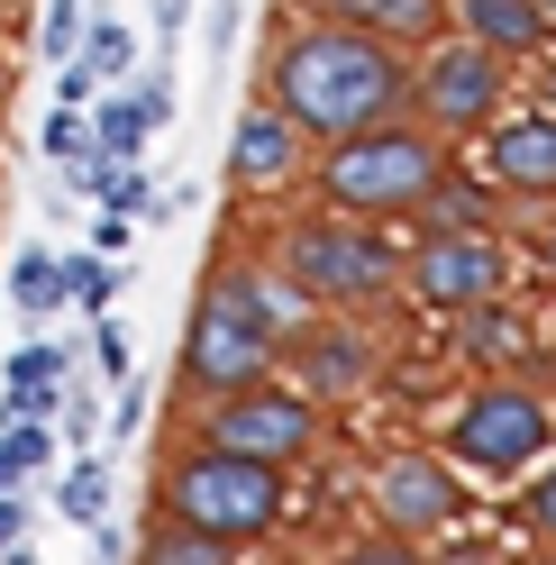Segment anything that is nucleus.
<instances>
[{
  "label": "nucleus",
  "instance_id": "obj_1",
  "mask_svg": "<svg viewBox=\"0 0 556 565\" xmlns=\"http://www.w3.org/2000/svg\"><path fill=\"white\" fill-rule=\"evenodd\" d=\"M265 100L301 137H356V128L410 119V55L384 38L310 19V28H284L265 46Z\"/></svg>",
  "mask_w": 556,
  "mask_h": 565
},
{
  "label": "nucleus",
  "instance_id": "obj_2",
  "mask_svg": "<svg viewBox=\"0 0 556 565\" xmlns=\"http://www.w3.org/2000/svg\"><path fill=\"white\" fill-rule=\"evenodd\" d=\"M310 320L301 292H284L274 274L220 256L211 274H201L192 292V320H183V393L192 402H220V393H247V383H265L274 365H284V338Z\"/></svg>",
  "mask_w": 556,
  "mask_h": 565
},
{
  "label": "nucleus",
  "instance_id": "obj_3",
  "mask_svg": "<svg viewBox=\"0 0 556 565\" xmlns=\"http://www.w3.org/2000/svg\"><path fill=\"white\" fill-rule=\"evenodd\" d=\"M438 173H447V137L429 119H384V128L329 137L320 201L338 210V220H410Z\"/></svg>",
  "mask_w": 556,
  "mask_h": 565
},
{
  "label": "nucleus",
  "instance_id": "obj_4",
  "mask_svg": "<svg viewBox=\"0 0 556 565\" xmlns=\"http://www.w3.org/2000/svg\"><path fill=\"white\" fill-rule=\"evenodd\" d=\"M156 511L183 520V529H201V539H220L237 556V547H256V539L284 529L292 492H284L274 466H247V456H220V447H183L164 466V483H156Z\"/></svg>",
  "mask_w": 556,
  "mask_h": 565
},
{
  "label": "nucleus",
  "instance_id": "obj_5",
  "mask_svg": "<svg viewBox=\"0 0 556 565\" xmlns=\"http://www.w3.org/2000/svg\"><path fill=\"white\" fill-rule=\"evenodd\" d=\"M274 282L301 292V310L365 320V310L402 282V256L365 220H292L284 237H274Z\"/></svg>",
  "mask_w": 556,
  "mask_h": 565
},
{
  "label": "nucleus",
  "instance_id": "obj_6",
  "mask_svg": "<svg viewBox=\"0 0 556 565\" xmlns=\"http://www.w3.org/2000/svg\"><path fill=\"white\" fill-rule=\"evenodd\" d=\"M192 447H220V456H247V466L292 475L310 447H320V402L301 383H247V393H220L211 411L192 419Z\"/></svg>",
  "mask_w": 556,
  "mask_h": 565
},
{
  "label": "nucleus",
  "instance_id": "obj_7",
  "mask_svg": "<svg viewBox=\"0 0 556 565\" xmlns=\"http://www.w3.org/2000/svg\"><path fill=\"white\" fill-rule=\"evenodd\" d=\"M556 419L538 393H520V383H483V393H466L457 411H447V466L466 475H493V483H520L547 456Z\"/></svg>",
  "mask_w": 556,
  "mask_h": 565
},
{
  "label": "nucleus",
  "instance_id": "obj_8",
  "mask_svg": "<svg viewBox=\"0 0 556 565\" xmlns=\"http://www.w3.org/2000/svg\"><path fill=\"white\" fill-rule=\"evenodd\" d=\"M511 100V64L483 55L474 38H438L410 64V119H429L438 137H483Z\"/></svg>",
  "mask_w": 556,
  "mask_h": 565
},
{
  "label": "nucleus",
  "instance_id": "obj_9",
  "mask_svg": "<svg viewBox=\"0 0 556 565\" xmlns=\"http://www.w3.org/2000/svg\"><path fill=\"white\" fill-rule=\"evenodd\" d=\"M502 282H511V256H502L493 228H420V246L402 256V292L447 310V320L502 301Z\"/></svg>",
  "mask_w": 556,
  "mask_h": 565
},
{
  "label": "nucleus",
  "instance_id": "obj_10",
  "mask_svg": "<svg viewBox=\"0 0 556 565\" xmlns=\"http://www.w3.org/2000/svg\"><path fill=\"white\" fill-rule=\"evenodd\" d=\"M374 520L393 529V539H438V529L466 520V483L447 456H384V475H374Z\"/></svg>",
  "mask_w": 556,
  "mask_h": 565
},
{
  "label": "nucleus",
  "instance_id": "obj_11",
  "mask_svg": "<svg viewBox=\"0 0 556 565\" xmlns=\"http://www.w3.org/2000/svg\"><path fill=\"white\" fill-rule=\"evenodd\" d=\"M284 347H292L310 402H356V393H374V374H384L374 329H365V320H338V310H329V320H301Z\"/></svg>",
  "mask_w": 556,
  "mask_h": 565
},
{
  "label": "nucleus",
  "instance_id": "obj_12",
  "mask_svg": "<svg viewBox=\"0 0 556 565\" xmlns=\"http://www.w3.org/2000/svg\"><path fill=\"white\" fill-rule=\"evenodd\" d=\"M483 183L502 201H556V110H520L483 128Z\"/></svg>",
  "mask_w": 556,
  "mask_h": 565
},
{
  "label": "nucleus",
  "instance_id": "obj_13",
  "mask_svg": "<svg viewBox=\"0 0 556 565\" xmlns=\"http://www.w3.org/2000/svg\"><path fill=\"white\" fill-rule=\"evenodd\" d=\"M284 173H301V128L256 92L247 110H237V128H228V183L265 192V183H284Z\"/></svg>",
  "mask_w": 556,
  "mask_h": 565
},
{
  "label": "nucleus",
  "instance_id": "obj_14",
  "mask_svg": "<svg viewBox=\"0 0 556 565\" xmlns=\"http://www.w3.org/2000/svg\"><path fill=\"white\" fill-rule=\"evenodd\" d=\"M329 28H356V38H384V46H438L447 38V0H310Z\"/></svg>",
  "mask_w": 556,
  "mask_h": 565
},
{
  "label": "nucleus",
  "instance_id": "obj_15",
  "mask_svg": "<svg viewBox=\"0 0 556 565\" xmlns=\"http://www.w3.org/2000/svg\"><path fill=\"white\" fill-rule=\"evenodd\" d=\"M447 10H457V28H466L483 55H502V64H520V55L547 46V19L530 10V0H447Z\"/></svg>",
  "mask_w": 556,
  "mask_h": 565
},
{
  "label": "nucleus",
  "instance_id": "obj_16",
  "mask_svg": "<svg viewBox=\"0 0 556 565\" xmlns=\"http://www.w3.org/2000/svg\"><path fill=\"white\" fill-rule=\"evenodd\" d=\"M410 220H420V228H493V220H502V192H493V183H474V173H457V164H447L438 183L420 192V210H410Z\"/></svg>",
  "mask_w": 556,
  "mask_h": 565
},
{
  "label": "nucleus",
  "instance_id": "obj_17",
  "mask_svg": "<svg viewBox=\"0 0 556 565\" xmlns=\"http://www.w3.org/2000/svg\"><path fill=\"white\" fill-rule=\"evenodd\" d=\"M92 156H110V164H137L147 156V137H156V119H147V100H137L128 83L119 92H92Z\"/></svg>",
  "mask_w": 556,
  "mask_h": 565
},
{
  "label": "nucleus",
  "instance_id": "obj_18",
  "mask_svg": "<svg viewBox=\"0 0 556 565\" xmlns=\"http://www.w3.org/2000/svg\"><path fill=\"white\" fill-rule=\"evenodd\" d=\"M64 64H83V74H92L100 92H119V83L137 74V28H128V19H110V10H92V28H83V46L64 55Z\"/></svg>",
  "mask_w": 556,
  "mask_h": 565
},
{
  "label": "nucleus",
  "instance_id": "obj_19",
  "mask_svg": "<svg viewBox=\"0 0 556 565\" xmlns=\"http://www.w3.org/2000/svg\"><path fill=\"white\" fill-rule=\"evenodd\" d=\"M55 292L74 301L83 320H110V301H119V265H110V256H92V246H83V256H55Z\"/></svg>",
  "mask_w": 556,
  "mask_h": 565
},
{
  "label": "nucleus",
  "instance_id": "obj_20",
  "mask_svg": "<svg viewBox=\"0 0 556 565\" xmlns=\"http://www.w3.org/2000/svg\"><path fill=\"white\" fill-rule=\"evenodd\" d=\"M128 565H237L220 539H201V529H183V520H156L147 539H137V556Z\"/></svg>",
  "mask_w": 556,
  "mask_h": 565
},
{
  "label": "nucleus",
  "instance_id": "obj_21",
  "mask_svg": "<svg viewBox=\"0 0 556 565\" xmlns=\"http://www.w3.org/2000/svg\"><path fill=\"white\" fill-rule=\"evenodd\" d=\"M55 520H74V529H100V520H110V466H100V456H83V466L55 483Z\"/></svg>",
  "mask_w": 556,
  "mask_h": 565
},
{
  "label": "nucleus",
  "instance_id": "obj_22",
  "mask_svg": "<svg viewBox=\"0 0 556 565\" xmlns=\"http://www.w3.org/2000/svg\"><path fill=\"white\" fill-rule=\"evenodd\" d=\"M10 301L28 310V320H55V310H64V292H55V256H46V246H19V256H10Z\"/></svg>",
  "mask_w": 556,
  "mask_h": 565
},
{
  "label": "nucleus",
  "instance_id": "obj_23",
  "mask_svg": "<svg viewBox=\"0 0 556 565\" xmlns=\"http://www.w3.org/2000/svg\"><path fill=\"white\" fill-rule=\"evenodd\" d=\"M83 28H92V0H46V10H38V55L64 64V55L83 46Z\"/></svg>",
  "mask_w": 556,
  "mask_h": 565
},
{
  "label": "nucleus",
  "instance_id": "obj_24",
  "mask_svg": "<svg viewBox=\"0 0 556 565\" xmlns=\"http://www.w3.org/2000/svg\"><path fill=\"white\" fill-rule=\"evenodd\" d=\"M0 447H10L19 475H38L46 456H55V429H46V419H0Z\"/></svg>",
  "mask_w": 556,
  "mask_h": 565
},
{
  "label": "nucleus",
  "instance_id": "obj_25",
  "mask_svg": "<svg viewBox=\"0 0 556 565\" xmlns=\"http://www.w3.org/2000/svg\"><path fill=\"white\" fill-rule=\"evenodd\" d=\"M55 411H64V383H0V419H46L55 429Z\"/></svg>",
  "mask_w": 556,
  "mask_h": 565
},
{
  "label": "nucleus",
  "instance_id": "obj_26",
  "mask_svg": "<svg viewBox=\"0 0 556 565\" xmlns=\"http://www.w3.org/2000/svg\"><path fill=\"white\" fill-rule=\"evenodd\" d=\"M38 147H46L55 164H74V156H92V119H83V110H55V119L38 128Z\"/></svg>",
  "mask_w": 556,
  "mask_h": 565
},
{
  "label": "nucleus",
  "instance_id": "obj_27",
  "mask_svg": "<svg viewBox=\"0 0 556 565\" xmlns=\"http://www.w3.org/2000/svg\"><path fill=\"white\" fill-rule=\"evenodd\" d=\"M100 210H119V220H147V210H156V183H147L137 164H119V173H110V192H100Z\"/></svg>",
  "mask_w": 556,
  "mask_h": 565
},
{
  "label": "nucleus",
  "instance_id": "obj_28",
  "mask_svg": "<svg viewBox=\"0 0 556 565\" xmlns=\"http://www.w3.org/2000/svg\"><path fill=\"white\" fill-rule=\"evenodd\" d=\"M520 520H530L538 539L556 547V466H547V475H530V483H520Z\"/></svg>",
  "mask_w": 556,
  "mask_h": 565
},
{
  "label": "nucleus",
  "instance_id": "obj_29",
  "mask_svg": "<svg viewBox=\"0 0 556 565\" xmlns=\"http://www.w3.org/2000/svg\"><path fill=\"white\" fill-rule=\"evenodd\" d=\"M92 374L128 383V329H119V320H92Z\"/></svg>",
  "mask_w": 556,
  "mask_h": 565
},
{
  "label": "nucleus",
  "instance_id": "obj_30",
  "mask_svg": "<svg viewBox=\"0 0 556 565\" xmlns=\"http://www.w3.org/2000/svg\"><path fill=\"white\" fill-rule=\"evenodd\" d=\"M338 565H420V547H410V539H393V529H374V539H356Z\"/></svg>",
  "mask_w": 556,
  "mask_h": 565
},
{
  "label": "nucleus",
  "instance_id": "obj_31",
  "mask_svg": "<svg viewBox=\"0 0 556 565\" xmlns=\"http://www.w3.org/2000/svg\"><path fill=\"white\" fill-rule=\"evenodd\" d=\"M55 438L92 447V438H100V402H92V393H64V411H55Z\"/></svg>",
  "mask_w": 556,
  "mask_h": 565
},
{
  "label": "nucleus",
  "instance_id": "obj_32",
  "mask_svg": "<svg viewBox=\"0 0 556 565\" xmlns=\"http://www.w3.org/2000/svg\"><path fill=\"white\" fill-rule=\"evenodd\" d=\"M92 74H83V64H55V110H92Z\"/></svg>",
  "mask_w": 556,
  "mask_h": 565
},
{
  "label": "nucleus",
  "instance_id": "obj_33",
  "mask_svg": "<svg viewBox=\"0 0 556 565\" xmlns=\"http://www.w3.org/2000/svg\"><path fill=\"white\" fill-rule=\"evenodd\" d=\"M110 429H119V438H137V429H147V383H119V402H110Z\"/></svg>",
  "mask_w": 556,
  "mask_h": 565
},
{
  "label": "nucleus",
  "instance_id": "obj_34",
  "mask_svg": "<svg viewBox=\"0 0 556 565\" xmlns=\"http://www.w3.org/2000/svg\"><path fill=\"white\" fill-rule=\"evenodd\" d=\"M137 237V220H119V210H100V220H92V256H110L119 265V246Z\"/></svg>",
  "mask_w": 556,
  "mask_h": 565
},
{
  "label": "nucleus",
  "instance_id": "obj_35",
  "mask_svg": "<svg viewBox=\"0 0 556 565\" xmlns=\"http://www.w3.org/2000/svg\"><path fill=\"white\" fill-rule=\"evenodd\" d=\"M28 539V502H19V492H0V547H19Z\"/></svg>",
  "mask_w": 556,
  "mask_h": 565
},
{
  "label": "nucleus",
  "instance_id": "obj_36",
  "mask_svg": "<svg viewBox=\"0 0 556 565\" xmlns=\"http://www.w3.org/2000/svg\"><path fill=\"white\" fill-rule=\"evenodd\" d=\"M183 19H192V0H156V38H164V46L183 38Z\"/></svg>",
  "mask_w": 556,
  "mask_h": 565
},
{
  "label": "nucleus",
  "instance_id": "obj_37",
  "mask_svg": "<svg viewBox=\"0 0 556 565\" xmlns=\"http://www.w3.org/2000/svg\"><path fill=\"white\" fill-rule=\"evenodd\" d=\"M228 38H237V0H211V46L228 55Z\"/></svg>",
  "mask_w": 556,
  "mask_h": 565
},
{
  "label": "nucleus",
  "instance_id": "obj_38",
  "mask_svg": "<svg viewBox=\"0 0 556 565\" xmlns=\"http://www.w3.org/2000/svg\"><path fill=\"white\" fill-rule=\"evenodd\" d=\"M438 565H493V547H457V556H438Z\"/></svg>",
  "mask_w": 556,
  "mask_h": 565
},
{
  "label": "nucleus",
  "instance_id": "obj_39",
  "mask_svg": "<svg viewBox=\"0 0 556 565\" xmlns=\"http://www.w3.org/2000/svg\"><path fill=\"white\" fill-rule=\"evenodd\" d=\"M19 483H28V475L10 466V447H0V492H19Z\"/></svg>",
  "mask_w": 556,
  "mask_h": 565
},
{
  "label": "nucleus",
  "instance_id": "obj_40",
  "mask_svg": "<svg viewBox=\"0 0 556 565\" xmlns=\"http://www.w3.org/2000/svg\"><path fill=\"white\" fill-rule=\"evenodd\" d=\"M0 565H38V547H28V539H19V547H0Z\"/></svg>",
  "mask_w": 556,
  "mask_h": 565
},
{
  "label": "nucleus",
  "instance_id": "obj_41",
  "mask_svg": "<svg viewBox=\"0 0 556 565\" xmlns=\"http://www.w3.org/2000/svg\"><path fill=\"white\" fill-rule=\"evenodd\" d=\"M538 256H547V274H556V220H547V228H538Z\"/></svg>",
  "mask_w": 556,
  "mask_h": 565
},
{
  "label": "nucleus",
  "instance_id": "obj_42",
  "mask_svg": "<svg viewBox=\"0 0 556 565\" xmlns=\"http://www.w3.org/2000/svg\"><path fill=\"white\" fill-rule=\"evenodd\" d=\"M530 10H538V19H547V38H556V0H530Z\"/></svg>",
  "mask_w": 556,
  "mask_h": 565
},
{
  "label": "nucleus",
  "instance_id": "obj_43",
  "mask_svg": "<svg viewBox=\"0 0 556 565\" xmlns=\"http://www.w3.org/2000/svg\"><path fill=\"white\" fill-rule=\"evenodd\" d=\"M10 83H19V74H10V46H0V92H10Z\"/></svg>",
  "mask_w": 556,
  "mask_h": 565
},
{
  "label": "nucleus",
  "instance_id": "obj_44",
  "mask_svg": "<svg viewBox=\"0 0 556 565\" xmlns=\"http://www.w3.org/2000/svg\"><path fill=\"white\" fill-rule=\"evenodd\" d=\"M547 110H556V74H547Z\"/></svg>",
  "mask_w": 556,
  "mask_h": 565
},
{
  "label": "nucleus",
  "instance_id": "obj_45",
  "mask_svg": "<svg viewBox=\"0 0 556 565\" xmlns=\"http://www.w3.org/2000/svg\"><path fill=\"white\" fill-rule=\"evenodd\" d=\"M530 565H556V547H547V556H530Z\"/></svg>",
  "mask_w": 556,
  "mask_h": 565
}]
</instances>
